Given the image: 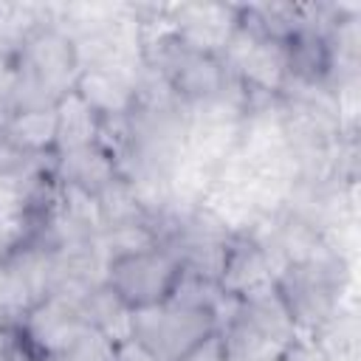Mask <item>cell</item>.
I'll list each match as a JSON object with an SVG mask.
<instances>
[{
  "mask_svg": "<svg viewBox=\"0 0 361 361\" xmlns=\"http://www.w3.org/2000/svg\"><path fill=\"white\" fill-rule=\"evenodd\" d=\"M166 14L178 45L206 56H223L240 25L234 3H166Z\"/></svg>",
  "mask_w": 361,
  "mask_h": 361,
  "instance_id": "5",
  "label": "cell"
},
{
  "mask_svg": "<svg viewBox=\"0 0 361 361\" xmlns=\"http://www.w3.org/2000/svg\"><path fill=\"white\" fill-rule=\"evenodd\" d=\"M178 279H180V262L175 251L166 245H155V248L113 259L104 268V282L121 296V302L130 310L166 305Z\"/></svg>",
  "mask_w": 361,
  "mask_h": 361,
  "instance_id": "2",
  "label": "cell"
},
{
  "mask_svg": "<svg viewBox=\"0 0 361 361\" xmlns=\"http://www.w3.org/2000/svg\"><path fill=\"white\" fill-rule=\"evenodd\" d=\"M237 316L243 322H248L254 330H259L262 336H268L271 341H276L279 347H285L299 333L296 324L290 322V316H288V310H285L276 288L274 290H265V293H259L254 299L240 302L237 305Z\"/></svg>",
  "mask_w": 361,
  "mask_h": 361,
  "instance_id": "16",
  "label": "cell"
},
{
  "mask_svg": "<svg viewBox=\"0 0 361 361\" xmlns=\"http://www.w3.org/2000/svg\"><path fill=\"white\" fill-rule=\"evenodd\" d=\"M37 361H76L71 353H65V355H45V358H37Z\"/></svg>",
  "mask_w": 361,
  "mask_h": 361,
  "instance_id": "21",
  "label": "cell"
},
{
  "mask_svg": "<svg viewBox=\"0 0 361 361\" xmlns=\"http://www.w3.org/2000/svg\"><path fill=\"white\" fill-rule=\"evenodd\" d=\"M228 71L240 79L248 96L257 99H279L288 87V62H285V42L259 37L243 20L223 54Z\"/></svg>",
  "mask_w": 361,
  "mask_h": 361,
  "instance_id": "3",
  "label": "cell"
},
{
  "mask_svg": "<svg viewBox=\"0 0 361 361\" xmlns=\"http://www.w3.org/2000/svg\"><path fill=\"white\" fill-rule=\"evenodd\" d=\"M0 133L31 158L56 155V104L8 110Z\"/></svg>",
  "mask_w": 361,
  "mask_h": 361,
  "instance_id": "11",
  "label": "cell"
},
{
  "mask_svg": "<svg viewBox=\"0 0 361 361\" xmlns=\"http://www.w3.org/2000/svg\"><path fill=\"white\" fill-rule=\"evenodd\" d=\"M135 79L138 73L116 68H82L73 79V90L102 121L127 118L135 113Z\"/></svg>",
  "mask_w": 361,
  "mask_h": 361,
  "instance_id": "8",
  "label": "cell"
},
{
  "mask_svg": "<svg viewBox=\"0 0 361 361\" xmlns=\"http://www.w3.org/2000/svg\"><path fill=\"white\" fill-rule=\"evenodd\" d=\"M0 361H3V355H0Z\"/></svg>",
  "mask_w": 361,
  "mask_h": 361,
  "instance_id": "23",
  "label": "cell"
},
{
  "mask_svg": "<svg viewBox=\"0 0 361 361\" xmlns=\"http://www.w3.org/2000/svg\"><path fill=\"white\" fill-rule=\"evenodd\" d=\"M327 28L302 25L285 39L288 82L302 87H327L333 79V51L327 42Z\"/></svg>",
  "mask_w": 361,
  "mask_h": 361,
  "instance_id": "10",
  "label": "cell"
},
{
  "mask_svg": "<svg viewBox=\"0 0 361 361\" xmlns=\"http://www.w3.org/2000/svg\"><path fill=\"white\" fill-rule=\"evenodd\" d=\"M144 65L158 68L166 76L169 87L175 90V96L180 99L183 107H195V104H203V102L214 99L231 76L223 56L192 54V51L180 48L178 42H172L152 62H144Z\"/></svg>",
  "mask_w": 361,
  "mask_h": 361,
  "instance_id": "6",
  "label": "cell"
},
{
  "mask_svg": "<svg viewBox=\"0 0 361 361\" xmlns=\"http://www.w3.org/2000/svg\"><path fill=\"white\" fill-rule=\"evenodd\" d=\"M276 361H330L327 353L319 347V341L307 333H296L282 350Z\"/></svg>",
  "mask_w": 361,
  "mask_h": 361,
  "instance_id": "19",
  "label": "cell"
},
{
  "mask_svg": "<svg viewBox=\"0 0 361 361\" xmlns=\"http://www.w3.org/2000/svg\"><path fill=\"white\" fill-rule=\"evenodd\" d=\"M116 361H161L147 344H141L138 338H124L116 344Z\"/></svg>",
  "mask_w": 361,
  "mask_h": 361,
  "instance_id": "20",
  "label": "cell"
},
{
  "mask_svg": "<svg viewBox=\"0 0 361 361\" xmlns=\"http://www.w3.org/2000/svg\"><path fill=\"white\" fill-rule=\"evenodd\" d=\"M99 214L104 228H121V226H135V223H155L152 214L144 209L133 180L127 175H116L110 183H104L96 192Z\"/></svg>",
  "mask_w": 361,
  "mask_h": 361,
  "instance_id": "15",
  "label": "cell"
},
{
  "mask_svg": "<svg viewBox=\"0 0 361 361\" xmlns=\"http://www.w3.org/2000/svg\"><path fill=\"white\" fill-rule=\"evenodd\" d=\"M347 285H350V262L344 254L307 265H285L276 276V293L290 322L296 324L299 333L307 336L324 327L344 307Z\"/></svg>",
  "mask_w": 361,
  "mask_h": 361,
  "instance_id": "1",
  "label": "cell"
},
{
  "mask_svg": "<svg viewBox=\"0 0 361 361\" xmlns=\"http://www.w3.org/2000/svg\"><path fill=\"white\" fill-rule=\"evenodd\" d=\"M54 158H31L20 147H14L3 133H0V175H31L51 164Z\"/></svg>",
  "mask_w": 361,
  "mask_h": 361,
  "instance_id": "18",
  "label": "cell"
},
{
  "mask_svg": "<svg viewBox=\"0 0 361 361\" xmlns=\"http://www.w3.org/2000/svg\"><path fill=\"white\" fill-rule=\"evenodd\" d=\"M99 127L102 118L82 102L73 87L56 99V155L99 144Z\"/></svg>",
  "mask_w": 361,
  "mask_h": 361,
  "instance_id": "14",
  "label": "cell"
},
{
  "mask_svg": "<svg viewBox=\"0 0 361 361\" xmlns=\"http://www.w3.org/2000/svg\"><path fill=\"white\" fill-rule=\"evenodd\" d=\"M155 245H164L158 223H135V226H121V228H104L96 237V248H99L104 265L113 262V259L155 248Z\"/></svg>",
  "mask_w": 361,
  "mask_h": 361,
  "instance_id": "17",
  "label": "cell"
},
{
  "mask_svg": "<svg viewBox=\"0 0 361 361\" xmlns=\"http://www.w3.org/2000/svg\"><path fill=\"white\" fill-rule=\"evenodd\" d=\"M79 307H82L85 322L93 330H99L104 338H110L113 344H118V341L133 336V310L121 302V296L107 282L93 285L82 296Z\"/></svg>",
  "mask_w": 361,
  "mask_h": 361,
  "instance_id": "13",
  "label": "cell"
},
{
  "mask_svg": "<svg viewBox=\"0 0 361 361\" xmlns=\"http://www.w3.org/2000/svg\"><path fill=\"white\" fill-rule=\"evenodd\" d=\"M217 288L223 296H228L234 302H245L265 290H274L276 271H274V262L265 254V248L245 234H234L226 248Z\"/></svg>",
  "mask_w": 361,
  "mask_h": 361,
  "instance_id": "7",
  "label": "cell"
},
{
  "mask_svg": "<svg viewBox=\"0 0 361 361\" xmlns=\"http://www.w3.org/2000/svg\"><path fill=\"white\" fill-rule=\"evenodd\" d=\"M54 175L62 183H73V186L96 195L104 183H110L116 175H121V169H118V161L113 158V152H107L102 144H90V147L56 155Z\"/></svg>",
  "mask_w": 361,
  "mask_h": 361,
  "instance_id": "12",
  "label": "cell"
},
{
  "mask_svg": "<svg viewBox=\"0 0 361 361\" xmlns=\"http://www.w3.org/2000/svg\"><path fill=\"white\" fill-rule=\"evenodd\" d=\"M87 327L79 302L59 293H45L17 324L20 338L37 358L71 353Z\"/></svg>",
  "mask_w": 361,
  "mask_h": 361,
  "instance_id": "4",
  "label": "cell"
},
{
  "mask_svg": "<svg viewBox=\"0 0 361 361\" xmlns=\"http://www.w3.org/2000/svg\"><path fill=\"white\" fill-rule=\"evenodd\" d=\"M3 251H6V245H3V237H0V254H3Z\"/></svg>",
  "mask_w": 361,
  "mask_h": 361,
  "instance_id": "22",
  "label": "cell"
},
{
  "mask_svg": "<svg viewBox=\"0 0 361 361\" xmlns=\"http://www.w3.org/2000/svg\"><path fill=\"white\" fill-rule=\"evenodd\" d=\"M214 330H220V322L212 310H197V307L166 302L161 307L158 330L152 336L149 350L161 361H178L186 350H192L197 341H203Z\"/></svg>",
  "mask_w": 361,
  "mask_h": 361,
  "instance_id": "9",
  "label": "cell"
}]
</instances>
